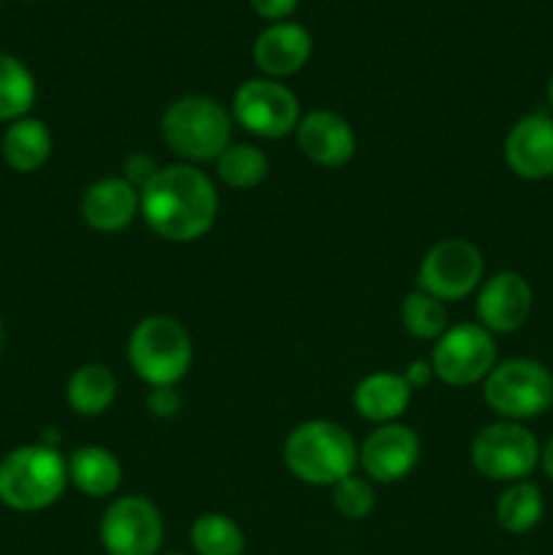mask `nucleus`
<instances>
[{
	"instance_id": "obj_1",
	"label": "nucleus",
	"mask_w": 553,
	"mask_h": 555,
	"mask_svg": "<svg viewBox=\"0 0 553 555\" xmlns=\"http://www.w3.org/2000/svg\"><path fill=\"white\" fill-rule=\"evenodd\" d=\"M141 217L160 238L190 244L215 228L220 195L209 173L190 163H171L139 190Z\"/></svg>"
},
{
	"instance_id": "obj_2",
	"label": "nucleus",
	"mask_w": 553,
	"mask_h": 555,
	"mask_svg": "<svg viewBox=\"0 0 553 555\" xmlns=\"http://www.w3.org/2000/svg\"><path fill=\"white\" fill-rule=\"evenodd\" d=\"M282 461L304 486L334 488L358 472V442L339 423L312 417L291 428L282 444Z\"/></svg>"
},
{
	"instance_id": "obj_3",
	"label": "nucleus",
	"mask_w": 553,
	"mask_h": 555,
	"mask_svg": "<svg viewBox=\"0 0 553 555\" xmlns=\"http://www.w3.org/2000/svg\"><path fill=\"white\" fill-rule=\"evenodd\" d=\"M160 135L179 163H215L233 144L231 108L209 95H182L163 112Z\"/></svg>"
},
{
	"instance_id": "obj_4",
	"label": "nucleus",
	"mask_w": 553,
	"mask_h": 555,
	"mask_svg": "<svg viewBox=\"0 0 553 555\" xmlns=\"http://www.w3.org/2000/svg\"><path fill=\"white\" fill-rule=\"evenodd\" d=\"M68 461L54 444H22L0 459V502L14 513H41L63 499Z\"/></svg>"
},
{
	"instance_id": "obj_5",
	"label": "nucleus",
	"mask_w": 553,
	"mask_h": 555,
	"mask_svg": "<svg viewBox=\"0 0 553 555\" xmlns=\"http://www.w3.org/2000/svg\"><path fill=\"white\" fill-rule=\"evenodd\" d=\"M128 363L150 388L179 385L193 366V336L171 314H150L130 331Z\"/></svg>"
},
{
	"instance_id": "obj_6",
	"label": "nucleus",
	"mask_w": 553,
	"mask_h": 555,
	"mask_svg": "<svg viewBox=\"0 0 553 555\" xmlns=\"http://www.w3.org/2000/svg\"><path fill=\"white\" fill-rule=\"evenodd\" d=\"M483 401L499 421H535L553 406L551 369L535 358L499 361L483 379Z\"/></svg>"
},
{
	"instance_id": "obj_7",
	"label": "nucleus",
	"mask_w": 553,
	"mask_h": 555,
	"mask_svg": "<svg viewBox=\"0 0 553 555\" xmlns=\"http://www.w3.org/2000/svg\"><path fill=\"white\" fill-rule=\"evenodd\" d=\"M540 439L524 423L493 421L472 439L470 461L480 477L510 486L531 480V475L540 469Z\"/></svg>"
},
{
	"instance_id": "obj_8",
	"label": "nucleus",
	"mask_w": 553,
	"mask_h": 555,
	"mask_svg": "<svg viewBox=\"0 0 553 555\" xmlns=\"http://www.w3.org/2000/svg\"><path fill=\"white\" fill-rule=\"evenodd\" d=\"M233 125L247 130L255 139H285L296 133L301 122V103L296 92L276 79L255 76L242 81L231 101Z\"/></svg>"
},
{
	"instance_id": "obj_9",
	"label": "nucleus",
	"mask_w": 553,
	"mask_h": 555,
	"mask_svg": "<svg viewBox=\"0 0 553 555\" xmlns=\"http://www.w3.org/2000/svg\"><path fill=\"white\" fill-rule=\"evenodd\" d=\"M98 540L106 555H157L163 553L166 520L152 499L125 493L103 509Z\"/></svg>"
},
{
	"instance_id": "obj_10",
	"label": "nucleus",
	"mask_w": 553,
	"mask_h": 555,
	"mask_svg": "<svg viewBox=\"0 0 553 555\" xmlns=\"http://www.w3.org/2000/svg\"><path fill=\"white\" fill-rule=\"evenodd\" d=\"M428 363L434 379L450 388H470L483 383L499 363L497 339L480 323H455L434 341Z\"/></svg>"
},
{
	"instance_id": "obj_11",
	"label": "nucleus",
	"mask_w": 553,
	"mask_h": 555,
	"mask_svg": "<svg viewBox=\"0 0 553 555\" xmlns=\"http://www.w3.org/2000/svg\"><path fill=\"white\" fill-rule=\"evenodd\" d=\"M486 280V258L470 238H442L417 266V291L439 301H464Z\"/></svg>"
},
{
	"instance_id": "obj_12",
	"label": "nucleus",
	"mask_w": 553,
	"mask_h": 555,
	"mask_svg": "<svg viewBox=\"0 0 553 555\" xmlns=\"http://www.w3.org/2000/svg\"><path fill=\"white\" fill-rule=\"evenodd\" d=\"M417 461H421V437L404 423L374 426L358 444V472L380 486H394L410 477Z\"/></svg>"
},
{
	"instance_id": "obj_13",
	"label": "nucleus",
	"mask_w": 553,
	"mask_h": 555,
	"mask_svg": "<svg viewBox=\"0 0 553 555\" xmlns=\"http://www.w3.org/2000/svg\"><path fill=\"white\" fill-rule=\"evenodd\" d=\"M531 307H535V293H531L529 280L518 271H497V274L486 276L483 285L477 287V323L491 331L493 336L515 334L518 328H524Z\"/></svg>"
},
{
	"instance_id": "obj_14",
	"label": "nucleus",
	"mask_w": 553,
	"mask_h": 555,
	"mask_svg": "<svg viewBox=\"0 0 553 555\" xmlns=\"http://www.w3.org/2000/svg\"><path fill=\"white\" fill-rule=\"evenodd\" d=\"M504 163L526 182L553 177V117L548 112L524 114L504 135Z\"/></svg>"
},
{
	"instance_id": "obj_15",
	"label": "nucleus",
	"mask_w": 553,
	"mask_h": 555,
	"mask_svg": "<svg viewBox=\"0 0 553 555\" xmlns=\"http://www.w3.org/2000/svg\"><path fill=\"white\" fill-rule=\"evenodd\" d=\"M293 135L301 155L320 168L347 166L358 150V135L352 125L331 108L301 114V122Z\"/></svg>"
},
{
	"instance_id": "obj_16",
	"label": "nucleus",
	"mask_w": 553,
	"mask_h": 555,
	"mask_svg": "<svg viewBox=\"0 0 553 555\" xmlns=\"http://www.w3.org/2000/svg\"><path fill=\"white\" fill-rule=\"evenodd\" d=\"M312 57V36L298 22H271L253 43V60L266 79H291Z\"/></svg>"
},
{
	"instance_id": "obj_17",
	"label": "nucleus",
	"mask_w": 553,
	"mask_h": 555,
	"mask_svg": "<svg viewBox=\"0 0 553 555\" xmlns=\"http://www.w3.org/2000/svg\"><path fill=\"white\" fill-rule=\"evenodd\" d=\"M141 217V193L125 177H103L81 195V220L98 233H119Z\"/></svg>"
},
{
	"instance_id": "obj_18",
	"label": "nucleus",
	"mask_w": 553,
	"mask_h": 555,
	"mask_svg": "<svg viewBox=\"0 0 553 555\" xmlns=\"http://www.w3.org/2000/svg\"><path fill=\"white\" fill-rule=\"evenodd\" d=\"M410 401L412 388L401 372H372L352 388V410L374 426L399 423Z\"/></svg>"
},
{
	"instance_id": "obj_19",
	"label": "nucleus",
	"mask_w": 553,
	"mask_h": 555,
	"mask_svg": "<svg viewBox=\"0 0 553 555\" xmlns=\"http://www.w3.org/2000/svg\"><path fill=\"white\" fill-rule=\"evenodd\" d=\"M123 461L101 444L76 448L68 459V482L87 499H114L123 488Z\"/></svg>"
},
{
	"instance_id": "obj_20",
	"label": "nucleus",
	"mask_w": 553,
	"mask_h": 555,
	"mask_svg": "<svg viewBox=\"0 0 553 555\" xmlns=\"http://www.w3.org/2000/svg\"><path fill=\"white\" fill-rule=\"evenodd\" d=\"M52 144V130L43 119L22 117L16 122H9L0 150H3V160L11 171L36 173L38 168L47 166Z\"/></svg>"
},
{
	"instance_id": "obj_21",
	"label": "nucleus",
	"mask_w": 553,
	"mask_h": 555,
	"mask_svg": "<svg viewBox=\"0 0 553 555\" xmlns=\"http://www.w3.org/2000/svg\"><path fill=\"white\" fill-rule=\"evenodd\" d=\"M117 399V377L106 363H81L65 385V401L79 417H101Z\"/></svg>"
},
{
	"instance_id": "obj_22",
	"label": "nucleus",
	"mask_w": 553,
	"mask_h": 555,
	"mask_svg": "<svg viewBox=\"0 0 553 555\" xmlns=\"http://www.w3.org/2000/svg\"><path fill=\"white\" fill-rule=\"evenodd\" d=\"M545 515V496L531 480L510 482L493 504V518L507 534H529Z\"/></svg>"
},
{
	"instance_id": "obj_23",
	"label": "nucleus",
	"mask_w": 553,
	"mask_h": 555,
	"mask_svg": "<svg viewBox=\"0 0 553 555\" xmlns=\"http://www.w3.org/2000/svg\"><path fill=\"white\" fill-rule=\"evenodd\" d=\"M36 95L38 87L30 68L14 54L0 52V122H16L22 117H30Z\"/></svg>"
},
{
	"instance_id": "obj_24",
	"label": "nucleus",
	"mask_w": 553,
	"mask_h": 555,
	"mask_svg": "<svg viewBox=\"0 0 553 555\" xmlns=\"http://www.w3.org/2000/svg\"><path fill=\"white\" fill-rule=\"evenodd\" d=\"M217 179L231 190H253L269 177V157L249 141H233L215 160Z\"/></svg>"
},
{
	"instance_id": "obj_25",
	"label": "nucleus",
	"mask_w": 553,
	"mask_h": 555,
	"mask_svg": "<svg viewBox=\"0 0 553 555\" xmlns=\"http://www.w3.org/2000/svg\"><path fill=\"white\" fill-rule=\"evenodd\" d=\"M244 531L231 515L204 513L190 526V547L195 555H244Z\"/></svg>"
},
{
	"instance_id": "obj_26",
	"label": "nucleus",
	"mask_w": 553,
	"mask_h": 555,
	"mask_svg": "<svg viewBox=\"0 0 553 555\" xmlns=\"http://www.w3.org/2000/svg\"><path fill=\"white\" fill-rule=\"evenodd\" d=\"M401 325L410 336L423 341H437L445 331L450 328L448 307L439 298L428 296L423 291L407 293L404 301H401Z\"/></svg>"
},
{
	"instance_id": "obj_27",
	"label": "nucleus",
	"mask_w": 553,
	"mask_h": 555,
	"mask_svg": "<svg viewBox=\"0 0 553 555\" xmlns=\"http://www.w3.org/2000/svg\"><path fill=\"white\" fill-rule=\"evenodd\" d=\"M331 504L347 520L369 518L374 513V504H377L374 482L366 480L361 472H356V475L345 477L331 488Z\"/></svg>"
},
{
	"instance_id": "obj_28",
	"label": "nucleus",
	"mask_w": 553,
	"mask_h": 555,
	"mask_svg": "<svg viewBox=\"0 0 553 555\" xmlns=\"http://www.w3.org/2000/svg\"><path fill=\"white\" fill-rule=\"evenodd\" d=\"M146 410L155 417H177L182 410V393H179L177 385H163V388H150L146 393Z\"/></svg>"
},
{
	"instance_id": "obj_29",
	"label": "nucleus",
	"mask_w": 553,
	"mask_h": 555,
	"mask_svg": "<svg viewBox=\"0 0 553 555\" xmlns=\"http://www.w3.org/2000/svg\"><path fill=\"white\" fill-rule=\"evenodd\" d=\"M157 171H160V166H157V163L152 160L150 155H144V152H133V155H130L128 160H125V173H123V177L128 179V182L133 184L136 190H141L146 182H150L152 177H155Z\"/></svg>"
},
{
	"instance_id": "obj_30",
	"label": "nucleus",
	"mask_w": 553,
	"mask_h": 555,
	"mask_svg": "<svg viewBox=\"0 0 553 555\" xmlns=\"http://www.w3.org/2000/svg\"><path fill=\"white\" fill-rule=\"evenodd\" d=\"M249 5H253V11L260 20L271 25V22L291 20L293 11L298 9V0H249Z\"/></svg>"
},
{
	"instance_id": "obj_31",
	"label": "nucleus",
	"mask_w": 553,
	"mask_h": 555,
	"mask_svg": "<svg viewBox=\"0 0 553 555\" xmlns=\"http://www.w3.org/2000/svg\"><path fill=\"white\" fill-rule=\"evenodd\" d=\"M401 374H404L407 383H410L412 390L426 388V385L434 379V369H432V363H428V358H421V361H412L410 366H407V372H401Z\"/></svg>"
},
{
	"instance_id": "obj_32",
	"label": "nucleus",
	"mask_w": 553,
	"mask_h": 555,
	"mask_svg": "<svg viewBox=\"0 0 553 555\" xmlns=\"http://www.w3.org/2000/svg\"><path fill=\"white\" fill-rule=\"evenodd\" d=\"M540 469H542V475H545L548 480L553 482V437L548 439L545 444H542V450H540Z\"/></svg>"
},
{
	"instance_id": "obj_33",
	"label": "nucleus",
	"mask_w": 553,
	"mask_h": 555,
	"mask_svg": "<svg viewBox=\"0 0 553 555\" xmlns=\"http://www.w3.org/2000/svg\"><path fill=\"white\" fill-rule=\"evenodd\" d=\"M548 106H551V117H553V74L548 79Z\"/></svg>"
},
{
	"instance_id": "obj_34",
	"label": "nucleus",
	"mask_w": 553,
	"mask_h": 555,
	"mask_svg": "<svg viewBox=\"0 0 553 555\" xmlns=\"http://www.w3.org/2000/svg\"><path fill=\"white\" fill-rule=\"evenodd\" d=\"M3 350H5V323L0 320V358H3Z\"/></svg>"
},
{
	"instance_id": "obj_35",
	"label": "nucleus",
	"mask_w": 553,
	"mask_h": 555,
	"mask_svg": "<svg viewBox=\"0 0 553 555\" xmlns=\"http://www.w3.org/2000/svg\"><path fill=\"white\" fill-rule=\"evenodd\" d=\"M157 555H188V553H157Z\"/></svg>"
},
{
	"instance_id": "obj_36",
	"label": "nucleus",
	"mask_w": 553,
	"mask_h": 555,
	"mask_svg": "<svg viewBox=\"0 0 553 555\" xmlns=\"http://www.w3.org/2000/svg\"><path fill=\"white\" fill-rule=\"evenodd\" d=\"M520 555H526V553H520Z\"/></svg>"
},
{
	"instance_id": "obj_37",
	"label": "nucleus",
	"mask_w": 553,
	"mask_h": 555,
	"mask_svg": "<svg viewBox=\"0 0 553 555\" xmlns=\"http://www.w3.org/2000/svg\"><path fill=\"white\" fill-rule=\"evenodd\" d=\"M551 374H553V372H551Z\"/></svg>"
}]
</instances>
